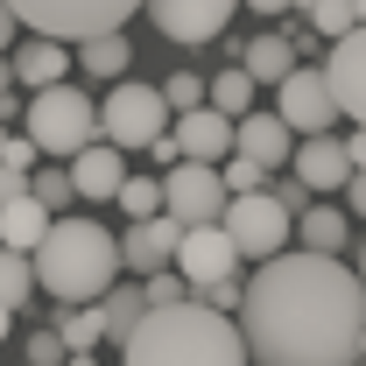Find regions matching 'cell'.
I'll use <instances>...</instances> for the list:
<instances>
[{"label": "cell", "mask_w": 366, "mask_h": 366, "mask_svg": "<svg viewBox=\"0 0 366 366\" xmlns=\"http://www.w3.org/2000/svg\"><path fill=\"white\" fill-rule=\"evenodd\" d=\"M232 324L254 366H352L366 324V282L338 254L282 247L239 282Z\"/></svg>", "instance_id": "6da1fadb"}, {"label": "cell", "mask_w": 366, "mask_h": 366, "mask_svg": "<svg viewBox=\"0 0 366 366\" xmlns=\"http://www.w3.org/2000/svg\"><path fill=\"white\" fill-rule=\"evenodd\" d=\"M120 366H254L247 338L226 310L183 296V303H148L141 324L120 338Z\"/></svg>", "instance_id": "7a4b0ae2"}, {"label": "cell", "mask_w": 366, "mask_h": 366, "mask_svg": "<svg viewBox=\"0 0 366 366\" xmlns=\"http://www.w3.org/2000/svg\"><path fill=\"white\" fill-rule=\"evenodd\" d=\"M29 268H36V289L49 303H99V289L120 274V232H106L99 219L56 212L29 254Z\"/></svg>", "instance_id": "3957f363"}, {"label": "cell", "mask_w": 366, "mask_h": 366, "mask_svg": "<svg viewBox=\"0 0 366 366\" xmlns=\"http://www.w3.org/2000/svg\"><path fill=\"white\" fill-rule=\"evenodd\" d=\"M21 134L36 141L43 155H78L92 134H99V106H92L85 85H71V78H56V85H36V99L21 106Z\"/></svg>", "instance_id": "277c9868"}, {"label": "cell", "mask_w": 366, "mask_h": 366, "mask_svg": "<svg viewBox=\"0 0 366 366\" xmlns=\"http://www.w3.org/2000/svg\"><path fill=\"white\" fill-rule=\"evenodd\" d=\"M21 29L56 36V43H85L99 29H127V14H141V0H7Z\"/></svg>", "instance_id": "5b68a950"}, {"label": "cell", "mask_w": 366, "mask_h": 366, "mask_svg": "<svg viewBox=\"0 0 366 366\" xmlns=\"http://www.w3.org/2000/svg\"><path fill=\"white\" fill-rule=\"evenodd\" d=\"M169 127V99L162 85H141V78H113V92L99 99V134L113 141V148H148V141Z\"/></svg>", "instance_id": "8992f818"}, {"label": "cell", "mask_w": 366, "mask_h": 366, "mask_svg": "<svg viewBox=\"0 0 366 366\" xmlns=\"http://www.w3.org/2000/svg\"><path fill=\"white\" fill-rule=\"evenodd\" d=\"M219 226H226V239L239 247V261H268V254H282V247L296 239V219L268 197V183H261V190H232L226 212H219Z\"/></svg>", "instance_id": "52a82bcc"}, {"label": "cell", "mask_w": 366, "mask_h": 366, "mask_svg": "<svg viewBox=\"0 0 366 366\" xmlns=\"http://www.w3.org/2000/svg\"><path fill=\"white\" fill-rule=\"evenodd\" d=\"M162 212L183 219V226H212L219 212H226V183H219V162H197V155H183L162 169Z\"/></svg>", "instance_id": "ba28073f"}, {"label": "cell", "mask_w": 366, "mask_h": 366, "mask_svg": "<svg viewBox=\"0 0 366 366\" xmlns=\"http://www.w3.org/2000/svg\"><path fill=\"white\" fill-rule=\"evenodd\" d=\"M274 113H282L289 134H324V127L338 120V99L324 85V64H296V71L274 85Z\"/></svg>", "instance_id": "9c48e42d"}, {"label": "cell", "mask_w": 366, "mask_h": 366, "mask_svg": "<svg viewBox=\"0 0 366 366\" xmlns=\"http://www.w3.org/2000/svg\"><path fill=\"white\" fill-rule=\"evenodd\" d=\"M324 85H331V99H338V113H345L352 127H366V21L345 29V36H331Z\"/></svg>", "instance_id": "30bf717a"}, {"label": "cell", "mask_w": 366, "mask_h": 366, "mask_svg": "<svg viewBox=\"0 0 366 366\" xmlns=\"http://www.w3.org/2000/svg\"><path fill=\"white\" fill-rule=\"evenodd\" d=\"M141 7L155 14V29L169 43H219L226 21L239 14V0H141Z\"/></svg>", "instance_id": "8fae6325"}, {"label": "cell", "mask_w": 366, "mask_h": 366, "mask_svg": "<svg viewBox=\"0 0 366 366\" xmlns=\"http://www.w3.org/2000/svg\"><path fill=\"white\" fill-rule=\"evenodd\" d=\"M169 268L197 289V282H219V274H239V247L226 239V226L212 219V226H183V239H177V261Z\"/></svg>", "instance_id": "7c38bea8"}, {"label": "cell", "mask_w": 366, "mask_h": 366, "mask_svg": "<svg viewBox=\"0 0 366 366\" xmlns=\"http://www.w3.org/2000/svg\"><path fill=\"white\" fill-rule=\"evenodd\" d=\"M177 239H183V219H169V212H148V219H134V226L120 232V268H127V274L169 268V261H177Z\"/></svg>", "instance_id": "4fadbf2b"}, {"label": "cell", "mask_w": 366, "mask_h": 366, "mask_svg": "<svg viewBox=\"0 0 366 366\" xmlns=\"http://www.w3.org/2000/svg\"><path fill=\"white\" fill-rule=\"evenodd\" d=\"M289 169H296V177H303V183L324 197V190H345V177H352V155H345V141L324 127V134H296V148H289Z\"/></svg>", "instance_id": "5bb4252c"}, {"label": "cell", "mask_w": 366, "mask_h": 366, "mask_svg": "<svg viewBox=\"0 0 366 366\" xmlns=\"http://www.w3.org/2000/svg\"><path fill=\"white\" fill-rule=\"evenodd\" d=\"M64 162H71V190L92 197V204H113V190L127 177V148H113V141H99V134H92L78 155H64Z\"/></svg>", "instance_id": "9a60e30c"}, {"label": "cell", "mask_w": 366, "mask_h": 366, "mask_svg": "<svg viewBox=\"0 0 366 366\" xmlns=\"http://www.w3.org/2000/svg\"><path fill=\"white\" fill-rule=\"evenodd\" d=\"M169 134H177V148L197 155V162H226L232 155V113H219V106L204 99V106H190V113H169Z\"/></svg>", "instance_id": "2e32d148"}, {"label": "cell", "mask_w": 366, "mask_h": 366, "mask_svg": "<svg viewBox=\"0 0 366 366\" xmlns=\"http://www.w3.org/2000/svg\"><path fill=\"white\" fill-rule=\"evenodd\" d=\"M232 148L239 155H254V162H268V169H282L289 162V148H296V134L282 127V113H232Z\"/></svg>", "instance_id": "e0dca14e"}, {"label": "cell", "mask_w": 366, "mask_h": 366, "mask_svg": "<svg viewBox=\"0 0 366 366\" xmlns=\"http://www.w3.org/2000/svg\"><path fill=\"white\" fill-rule=\"evenodd\" d=\"M7 64H14V85H56V78H71V49L56 43V36H36V29H29V43L14 49V56H7Z\"/></svg>", "instance_id": "ac0fdd59"}, {"label": "cell", "mask_w": 366, "mask_h": 366, "mask_svg": "<svg viewBox=\"0 0 366 366\" xmlns=\"http://www.w3.org/2000/svg\"><path fill=\"white\" fill-rule=\"evenodd\" d=\"M345 239H352V212H338V204H324V197H310V204L296 212V247H310V254H345Z\"/></svg>", "instance_id": "d6986e66"}, {"label": "cell", "mask_w": 366, "mask_h": 366, "mask_svg": "<svg viewBox=\"0 0 366 366\" xmlns=\"http://www.w3.org/2000/svg\"><path fill=\"white\" fill-rule=\"evenodd\" d=\"M49 219H56V212H49L36 190L7 197V204H0V247H21V254H36V239L49 232Z\"/></svg>", "instance_id": "ffe728a7"}, {"label": "cell", "mask_w": 366, "mask_h": 366, "mask_svg": "<svg viewBox=\"0 0 366 366\" xmlns=\"http://www.w3.org/2000/svg\"><path fill=\"white\" fill-rule=\"evenodd\" d=\"M232 56H239V71H247L254 85H282V78L296 71V49H289V36H274V29H261L254 43H239Z\"/></svg>", "instance_id": "44dd1931"}, {"label": "cell", "mask_w": 366, "mask_h": 366, "mask_svg": "<svg viewBox=\"0 0 366 366\" xmlns=\"http://www.w3.org/2000/svg\"><path fill=\"white\" fill-rule=\"evenodd\" d=\"M71 64H78L85 78H106V85H113V78H127L134 49H127V36H120V29H99V36H85V43H78V56H71Z\"/></svg>", "instance_id": "7402d4cb"}, {"label": "cell", "mask_w": 366, "mask_h": 366, "mask_svg": "<svg viewBox=\"0 0 366 366\" xmlns=\"http://www.w3.org/2000/svg\"><path fill=\"white\" fill-rule=\"evenodd\" d=\"M141 310H148L141 282H120V274H113V282L99 289V317H106V338H113V345H120V338H127V331L141 324Z\"/></svg>", "instance_id": "603a6c76"}, {"label": "cell", "mask_w": 366, "mask_h": 366, "mask_svg": "<svg viewBox=\"0 0 366 366\" xmlns=\"http://www.w3.org/2000/svg\"><path fill=\"white\" fill-rule=\"evenodd\" d=\"M56 338H64L71 352H92V345L106 338V317H99V303H56Z\"/></svg>", "instance_id": "cb8c5ba5"}, {"label": "cell", "mask_w": 366, "mask_h": 366, "mask_svg": "<svg viewBox=\"0 0 366 366\" xmlns=\"http://www.w3.org/2000/svg\"><path fill=\"white\" fill-rule=\"evenodd\" d=\"M36 303V268L21 247H0V310H29Z\"/></svg>", "instance_id": "d4e9b609"}, {"label": "cell", "mask_w": 366, "mask_h": 366, "mask_svg": "<svg viewBox=\"0 0 366 366\" xmlns=\"http://www.w3.org/2000/svg\"><path fill=\"white\" fill-rule=\"evenodd\" d=\"M113 204H120L127 219H148V212H162V183L141 177V169H127V177H120V190H113Z\"/></svg>", "instance_id": "484cf974"}, {"label": "cell", "mask_w": 366, "mask_h": 366, "mask_svg": "<svg viewBox=\"0 0 366 366\" xmlns=\"http://www.w3.org/2000/svg\"><path fill=\"white\" fill-rule=\"evenodd\" d=\"M204 99H212L219 113H247V106H254V78H247V71L232 64V71H219V78L204 85Z\"/></svg>", "instance_id": "4316f807"}, {"label": "cell", "mask_w": 366, "mask_h": 366, "mask_svg": "<svg viewBox=\"0 0 366 366\" xmlns=\"http://www.w3.org/2000/svg\"><path fill=\"white\" fill-rule=\"evenodd\" d=\"M303 14H310V29H317L324 43H331V36H345V29H360V14H352V0H310Z\"/></svg>", "instance_id": "83f0119b"}, {"label": "cell", "mask_w": 366, "mask_h": 366, "mask_svg": "<svg viewBox=\"0 0 366 366\" xmlns=\"http://www.w3.org/2000/svg\"><path fill=\"white\" fill-rule=\"evenodd\" d=\"M219 183H226V197H232V190H261V183H268V162H254V155L232 148L226 162H219Z\"/></svg>", "instance_id": "f1b7e54d"}, {"label": "cell", "mask_w": 366, "mask_h": 366, "mask_svg": "<svg viewBox=\"0 0 366 366\" xmlns=\"http://www.w3.org/2000/svg\"><path fill=\"white\" fill-rule=\"evenodd\" d=\"M29 190L43 197L49 212H64V204L78 197V190H71V169H29Z\"/></svg>", "instance_id": "f546056e"}, {"label": "cell", "mask_w": 366, "mask_h": 366, "mask_svg": "<svg viewBox=\"0 0 366 366\" xmlns=\"http://www.w3.org/2000/svg\"><path fill=\"white\" fill-rule=\"evenodd\" d=\"M141 296H148V303H183L190 282H183L177 268H148V274H141Z\"/></svg>", "instance_id": "4dcf8cb0"}, {"label": "cell", "mask_w": 366, "mask_h": 366, "mask_svg": "<svg viewBox=\"0 0 366 366\" xmlns=\"http://www.w3.org/2000/svg\"><path fill=\"white\" fill-rule=\"evenodd\" d=\"M162 99H169V113H190V106H204V78L177 71V78H162Z\"/></svg>", "instance_id": "1f68e13d"}, {"label": "cell", "mask_w": 366, "mask_h": 366, "mask_svg": "<svg viewBox=\"0 0 366 366\" xmlns=\"http://www.w3.org/2000/svg\"><path fill=\"white\" fill-rule=\"evenodd\" d=\"M190 296H197V303H212V310H239V274H219V282H197V289H190Z\"/></svg>", "instance_id": "d6a6232c"}, {"label": "cell", "mask_w": 366, "mask_h": 366, "mask_svg": "<svg viewBox=\"0 0 366 366\" xmlns=\"http://www.w3.org/2000/svg\"><path fill=\"white\" fill-rule=\"evenodd\" d=\"M21 360H29V366H64V360H71V345H64V338H56V324H49V331L29 338V352H21Z\"/></svg>", "instance_id": "836d02e7"}, {"label": "cell", "mask_w": 366, "mask_h": 366, "mask_svg": "<svg viewBox=\"0 0 366 366\" xmlns=\"http://www.w3.org/2000/svg\"><path fill=\"white\" fill-rule=\"evenodd\" d=\"M268 197H274V204H282V212H289V219H296V212H303V204H310L317 190H310V183H303V177H296V169H289V177H282V183H268Z\"/></svg>", "instance_id": "e575fe53"}, {"label": "cell", "mask_w": 366, "mask_h": 366, "mask_svg": "<svg viewBox=\"0 0 366 366\" xmlns=\"http://www.w3.org/2000/svg\"><path fill=\"white\" fill-rule=\"evenodd\" d=\"M36 155H43V148L29 134H7V148H0V162H14V169H36Z\"/></svg>", "instance_id": "d590c367"}, {"label": "cell", "mask_w": 366, "mask_h": 366, "mask_svg": "<svg viewBox=\"0 0 366 366\" xmlns=\"http://www.w3.org/2000/svg\"><path fill=\"white\" fill-rule=\"evenodd\" d=\"M345 212H352V226H366V169L345 177Z\"/></svg>", "instance_id": "8d00e7d4"}, {"label": "cell", "mask_w": 366, "mask_h": 366, "mask_svg": "<svg viewBox=\"0 0 366 366\" xmlns=\"http://www.w3.org/2000/svg\"><path fill=\"white\" fill-rule=\"evenodd\" d=\"M21 190H29V169H14V162H0V204H7V197H21Z\"/></svg>", "instance_id": "74e56055"}, {"label": "cell", "mask_w": 366, "mask_h": 366, "mask_svg": "<svg viewBox=\"0 0 366 366\" xmlns=\"http://www.w3.org/2000/svg\"><path fill=\"white\" fill-rule=\"evenodd\" d=\"M148 148H155V162H162V169H169V162H183V148H177V134H169V127L148 141Z\"/></svg>", "instance_id": "f35d334b"}, {"label": "cell", "mask_w": 366, "mask_h": 366, "mask_svg": "<svg viewBox=\"0 0 366 366\" xmlns=\"http://www.w3.org/2000/svg\"><path fill=\"white\" fill-rule=\"evenodd\" d=\"M239 7H254L261 21H274V14H289V0H239Z\"/></svg>", "instance_id": "ab89813d"}, {"label": "cell", "mask_w": 366, "mask_h": 366, "mask_svg": "<svg viewBox=\"0 0 366 366\" xmlns=\"http://www.w3.org/2000/svg\"><path fill=\"white\" fill-rule=\"evenodd\" d=\"M14 29H21V21H14V7H7V0H0V49L14 43Z\"/></svg>", "instance_id": "60d3db41"}, {"label": "cell", "mask_w": 366, "mask_h": 366, "mask_svg": "<svg viewBox=\"0 0 366 366\" xmlns=\"http://www.w3.org/2000/svg\"><path fill=\"white\" fill-rule=\"evenodd\" d=\"M345 155H352V169H366V127H360L352 141H345Z\"/></svg>", "instance_id": "b9f144b4"}, {"label": "cell", "mask_w": 366, "mask_h": 366, "mask_svg": "<svg viewBox=\"0 0 366 366\" xmlns=\"http://www.w3.org/2000/svg\"><path fill=\"white\" fill-rule=\"evenodd\" d=\"M64 366H99V360H92V352H71V360H64Z\"/></svg>", "instance_id": "7bdbcfd3"}, {"label": "cell", "mask_w": 366, "mask_h": 366, "mask_svg": "<svg viewBox=\"0 0 366 366\" xmlns=\"http://www.w3.org/2000/svg\"><path fill=\"white\" fill-rule=\"evenodd\" d=\"M7 324H14V310H0V345H7Z\"/></svg>", "instance_id": "ee69618b"}, {"label": "cell", "mask_w": 366, "mask_h": 366, "mask_svg": "<svg viewBox=\"0 0 366 366\" xmlns=\"http://www.w3.org/2000/svg\"><path fill=\"white\" fill-rule=\"evenodd\" d=\"M352 366H366V324H360V360H352Z\"/></svg>", "instance_id": "f6af8a7d"}, {"label": "cell", "mask_w": 366, "mask_h": 366, "mask_svg": "<svg viewBox=\"0 0 366 366\" xmlns=\"http://www.w3.org/2000/svg\"><path fill=\"white\" fill-rule=\"evenodd\" d=\"M352 274H360V282H366V239H360V268H352Z\"/></svg>", "instance_id": "bcb514c9"}, {"label": "cell", "mask_w": 366, "mask_h": 366, "mask_svg": "<svg viewBox=\"0 0 366 366\" xmlns=\"http://www.w3.org/2000/svg\"><path fill=\"white\" fill-rule=\"evenodd\" d=\"M21 366H29V360H21Z\"/></svg>", "instance_id": "7dc6e473"}]
</instances>
